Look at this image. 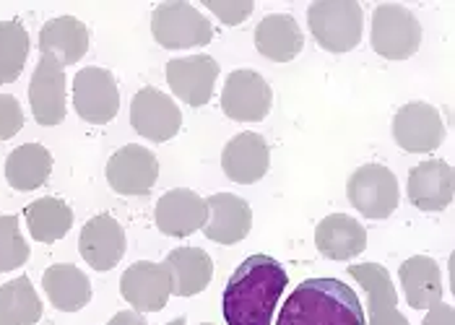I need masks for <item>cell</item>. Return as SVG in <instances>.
I'll use <instances>...</instances> for the list:
<instances>
[{"label":"cell","mask_w":455,"mask_h":325,"mask_svg":"<svg viewBox=\"0 0 455 325\" xmlns=\"http://www.w3.org/2000/svg\"><path fill=\"white\" fill-rule=\"evenodd\" d=\"M289 276L276 258L250 255L224 287L227 325H271Z\"/></svg>","instance_id":"6da1fadb"},{"label":"cell","mask_w":455,"mask_h":325,"mask_svg":"<svg viewBox=\"0 0 455 325\" xmlns=\"http://www.w3.org/2000/svg\"><path fill=\"white\" fill-rule=\"evenodd\" d=\"M276 325H367V318L349 284L307 279L289 294Z\"/></svg>","instance_id":"7a4b0ae2"},{"label":"cell","mask_w":455,"mask_h":325,"mask_svg":"<svg viewBox=\"0 0 455 325\" xmlns=\"http://www.w3.org/2000/svg\"><path fill=\"white\" fill-rule=\"evenodd\" d=\"M307 24L323 50L341 55L362 42L364 13L356 0H317L307 8Z\"/></svg>","instance_id":"3957f363"},{"label":"cell","mask_w":455,"mask_h":325,"mask_svg":"<svg viewBox=\"0 0 455 325\" xmlns=\"http://www.w3.org/2000/svg\"><path fill=\"white\" fill-rule=\"evenodd\" d=\"M151 35L167 50L204 47L213 39L211 21L190 3H159L151 13Z\"/></svg>","instance_id":"277c9868"},{"label":"cell","mask_w":455,"mask_h":325,"mask_svg":"<svg viewBox=\"0 0 455 325\" xmlns=\"http://www.w3.org/2000/svg\"><path fill=\"white\" fill-rule=\"evenodd\" d=\"M421 44L419 19L398 3H383L372 16V50L386 60H406Z\"/></svg>","instance_id":"5b68a950"},{"label":"cell","mask_w":455,"mask_h":325,"mask_svg":"<svg viewBox=\"0 0 455 325\" xmlns=\"http://www.w3.org/2000/svg\"><path fill=\"white\" fill-rule=\"evenodd\" d=\"M349 203L367 218H387L401 201L398 180L383 164H364L347 182Z\"/></svg>","instance_id":"8992f818"},{"label":"cell","mask_w":455,"mask_h":325,"mask_svg":"<svg viewBox=\"0 0 455 325\" xmlns=\"http://www.w3.org/2000/svg\"><path fill=\"white\" fill-rule=\"evenodd\" d=\"M73 109L84 123L107 125L120 112L117 81L107 68H84L73 78Z\"/></svg>","instance_id":"52a82bcc"},{"label":"cell","mask_w":455,"mask_h":325,"mask_svg":"<svg viewBox=\"0 0 455 325\" xmlns=\"http://www.w3.org/2000/svg\"><path fill=\"white\" fill-rule=\"evenodd\" d=\"M274 105V91L268 81L255 71L229 73L224 91H221V109L229 120L237 123H260L268 117Z\"/></svg>","instance_id":"ba28073f"},{"label":"cell","mask_w":455,"mask_h":325,"mask_svg":"<svg viewBox=\"0 0 455 325\" xmlns=\"http://www.w3.org/2000/svg\"><path fill=\"white\" fill-rule=\"evenodd\" d=\"M120 294L136 313H159L172 297V276L167 263H133L120 276Z\"/></svg>","instance_id":"9c48e42d"},{"label":"cell","mask_w":455,"mask_h":325,"mask_svg":"<svg viewBox=\"0 0 455 325\" xmlns=\"http://www.w3.org/2000/svg\"><path fill=\"white\" fill-rule=\"evenodd\" d=\"M131 125L143 139H148L154 144H164V141H172L180 133L182 112L164 91L146 86L131 102Z\"/></svg>","instance_id":"30bf717a"},{"label":"cell","mask_w":455,"mask_h":325,"mask_svg":"<svg viewBox=\"0 0 455 325\" xmlns=\"http://www.w3.org/2000/svg\"><path fill=\"white\" fill-rule=\"evenodd\" d=\"M393 139L409 154H429L445 141L443 115L427 102H409L393 117Z\"/></svg>","instance_id":"8fae6325"},{"label":"cell","mask_w":455,"mask_h":325,"mask_svg":"<svg viewBox=\"0 0 455 325\" xmlns=\"http://www.w3.org/2000/svg\"><path fill=\"white\" fill-rule=\"evenodd\" d=\"M66 68L52 58L42 55L29 83V105L39 125H60L66 120Z\"/></svg>","instance_id":"7c38bea8"},{"label":"cell","mask_w":455,"mask_h":325,"mask_svg":"<svg viewBox=\"0 0 455 325\" xmlns=\"http://www.w3.org/2000/svg\"><path fill=\"white\" fill-rule=\"evenodd\" d=\"M159 178V162L146 146L128 144L107 162V182L120 195H146Z\"/></svg>","instance_id":"4fadbf2b"},{"label":"cell","mask_w":455,"mask_h":325,"mask_svg":"<svg viewBox=\"0 0 455 325\" xmlns=\"http://www.w3.org/2000/svg\"><path fill=\"white\" fill-rule=\"evenodd\" d=\"M219 78V63L211 55L175 58L167 63V83L190 107H204L213 97V83Z\"/></svg>","instance_id":"5bb4252c"},{"label":"cell","mask_w":455,"mask_h":325,"mask_svg":"<svg viewBox=\"0 0 455 325\" xmlns=\"http://www.w3.org/2000/svg\"><path fill=\"white\" fill-rule=\"evenodd\" d=\"M154 218H156V226L162 234L190 237L198 229H204V224L209 218V206H206V198H201L198 193H193L188 187H175L159 198Z\"/></svg>","instance_id":"9a60e30c"},{"label":"cell","mask_w":455,"mask_h":325,"mask_svg":"<svg viewBox=\"0 0 455 325\" xmlns=\"http://www.w3.org/2000/svg\"><path fill=\"white\" fill-rule=\"evenodd\" d=\"M78 253L94 271H112L125 255V232L109 214L89 218L78 234Z\"/></svg>","instance_id":"2e32d148"},{"label":"cell","mask_w":455,"mask_h":325,"mask_svg":"<svg viewBox=\"0 0 455 325\" xmlns=\"http://www.w3.org/2000/svg\"><path fill=\"white\" fill-rule=\"evenodd\" d=\"M209 218L204 224V234L219 245H237L252 229V209L245 198L232 193H216L206 201Z\"/></svg>","instance_id":"e0dca14e"},{"label":"cell","mask_w":455,"mask_h":325,"mask_svg":"<svg viewBox=\"0 0 455 325\" xmlns=\"http://www.w3.org/2000/svg\"><path fill=\"white\" fill-rule=\"evenodd\" d=\"M349 276L367 291L370 299V321L367 325H409V321L398 313V297L390 281V273L380 263H356L349 266Z\"/></svg>","instance_id":"ac0fdd59"},{"label":"cell","mask_w":455,"mask_h":325,"mask_svg":"<svg viewBox=\"0 0 455 325\" xmlns=\"http://www.w3.org/2000/svg\"><path fill=\"white\" fill-rule=\"evenodd\" d=\"M271 164V151L260 133H240L221 151V170L232 182L252 185L263 180Z\"/></svg>","instance_id":"d6986e66"},{"label":"cell","mask_w":455,"mask_h":325,"mask_svg":"<svg viewBox=\"0 0 455 325\" xmlns=\"http://www.w3.org/2000/svg\"><path fill=\"white\" fill-rule=\"evenodd\" d=\"M409 201L421 211H443L453 203V170L443 159H427L409 172Z\"/></svg>","instance_id":"ffe728a7"},{"label":"cell","mask_w":455,"mask_h":325,"mask_svg":"<svg viewBox=\"0 0 455 325\" xmlns=\"http://www.w3.org/2000/svg\"><path fill=\"white\" fill-rule=\"evenodd\" d=\"M39 52L52 55L63 68L73 66L89 52V29L73 16L50 19L39 32Z\"/></svg>","instance_id":"44dd1931"},{"label":"cell","mask_w":455,"mask_h":325,"mask_svg":"<svg viewBox=\"0 0 455 325\" xmlns=\"http://www.w3.org/2000/svg\"><path fill=\"white\" fill-rule=\"evenodd\" d=\"M315 245L328 260H351L354 255L364 253L367 229L347 214H331L317 224Z\"/></svg>","instance_id":"7402d4cb"},{"label":"cell","mask_w":455,"mask_h":325,"mask_svg":"<svg viewBox=\"0 0 455 325\" xmlns=\"http://www.w3.org/2000/svg\"><path fill=\"white\" fill-rule=\"evenodd\" d=\"M398 276H401V287H403L409 307L429 310L443 302L440 266L429 255H414V258L403 260L398 268Z\"/></svg>","instance_id":"603a6c76"},{"label":"cell","mask_w":455,"mask_h":325,"mask_svg":"<svg viewBox=\"0 0 455 325\" xmlns=\"http://www.w3.org/2000/svg\"><path fill=\"white\" fill-rule=\"evenodd\" d=\"M255 47L263 58L274 63H289L302 52L305 36H302L299 24L294 21V16L271 13L255 29Z\"/></svg>","instance_id":"cb8c5ba5"},{"label":"cell","mask_w":455,"mask_h":325,"mask_svg":"<svg viewBox=\"0 0 455 325\" xmlns=\"http://www.w3.org/2000/svg\"><path fill=\"white\" fill-rule=\"evenodd\" d=\"M42 289L50 297L52 307L63 313H78L92 302V281L73 263H55L42 276Z\"/></svg>","instance_id":"d4e9b609"},{"label":"cell","mask_w":455,"mask_h":325,"mask_svg":"<svg viewBox=\"0 0 455 325\" xmlns=\"http://www.w3.org/2000/svg\"><path fill=\"white\" fill-rule=\"evenodd\" d=\"M164 263L172 276V294L177 297H196L213 279V260L201 248H177Z\"/></svg>","instance_id":"484cf974"},{"label":"cell","mask_w":455,"mask_h":325,"mask_svg":"<svg viewBox=\"0 0 455 325\" xmlns=\"http://www.w3.org/2000/svg\"><path fill=\"white\" fill-rule=\"evenodd\" d=\"M52 172V154L42 144H24L5 159V180L13 190L29 193L42 187Z\"/></svg>","instance_id":"4316f807"},{"label":"cell","mask_w":455,"mask_h":325,"mask_svg":"<svg viewBox=\"0 0 455 325\" xmlns=\"http://www.w3.org/2000/svg\"><path fill=\"white\" fill-rule=\"evenodd\" d=\"M24 218L29 226V234L42 245H52L58 240H63L73 226V211L66 201L60 198H39L35 203H29L24 209Z\"/></svg>","instance_id":"83f0119b"},{"label":"cell","mask_w":455,"mask_h":325,"mask_svg":"<svg viewBox=\"0 0 455 325\" xmlns=\"http://www.w3.org/2000/svg\"><path fill=\"white\" fill-rule=\"evenodd\" d=\"M42 321V299L27 276L0 287V325H35Z\"/></svg>","instance_id":"f1b7e54d"},{"label":"cell","mask_w":455,"mask_h":325,"mask_svg":"<svg viewBox=\"0 0 455 325\" xmlns=\"http://www.w3.org/2000/svg\"><path fill=\"white\" fill-rule=\"evenodd\" d=\"M29 58V32L19 21H0V83H13Z\"/></svg>","instance_id":"f546056e"},{"label":"cell","mask_w":455,"mask_h":325,"mask_svg":"<svg viewBox=\"0 0 455 325\" xmlns=\"http://www.w3.org/2000/svg\"><path fill=\"white\" fill-rule=\"evenodd\" d=\"M29 255V245L19 229V217H0V273L21 268Z\"/></svg>","instance_id":"4dcf8cb0"},{"label":"cell","mask_w":455,"mask_h":325,"mask_svg":"<svg viewBox=\"0 0 455 325\" xmlns=\"http://www.w3.org/2000/svg\"><path fill=\"white\" fill-rule=\"evenodd\" d=\"M204 5L209 8L211 13L227 24V27H240L247 16L252 13V0H224V3H216V0H204Z\"/></svg>","instance_id":"1f68e13d"},{"label":"cell","mask_w":455,"mask_h":325,"mask_svg":"<svg viewBox=\"0 0 455 325\" xmlns=\"http://www.w3.org/2000/svg\"><path fill=\"white\" fill-rule=\"evenodd\" d=\"M24 128V112L16 97L0 94V141L13 139Z\"/></svg>","instance_id":"d6a6232c"},{"label":"cell","mask_w":455,"mask_h":325,"mask_svg":"<svg viewBox=\"0 0 455 325\" xmlns=\"http://www.w3.org/2000/svg\"><path fill=\"white\" fill-rule=\"evenodd\" d=\"M421 325H455L453 307L445 305V302L429 307V313H427V318H424V323Z\"/></svg>","instance_id":"836d02e7"},{"label":"cell","mask_w":455,"mask_h":325,"mask_svg":"<svg viewBox=\"0 0 455 325\" xmlns=\"http://www.w3.org/2000/svg\"><path fill=\"white\" fill-rule=\"evenodd\" d=\"M107 325H146V318L140 313H136V310H123Z\"/></svg>","instance_id":"e575fe53"},{"label":"cell","mask_w":455,"mask_h":325,"mask_svg":"<svg viewBox=\"0 0 455 325\" xmlns=\"http://www.w3.org/2000/svg\"><path fill=\"white\" fill-rule=\"evenodd\" d=\"M167 325H188L182 318H177V321H172V323H167Z\"/></svg>","instance_id":"d590c367"},{"label":"cell","mask_w":455,"mask_h":325,"mask_svg":"<svg viewBox=\"0 0 455 325\" xmlns=\"http://www.w3.org/2000/svg\"><path fill=\"white\" fill-rule=\"evenodd\" d=\"M201 325H213V323H201Z\"/></svg>","instance_id":"8d00e7d4"}]
</instances>
